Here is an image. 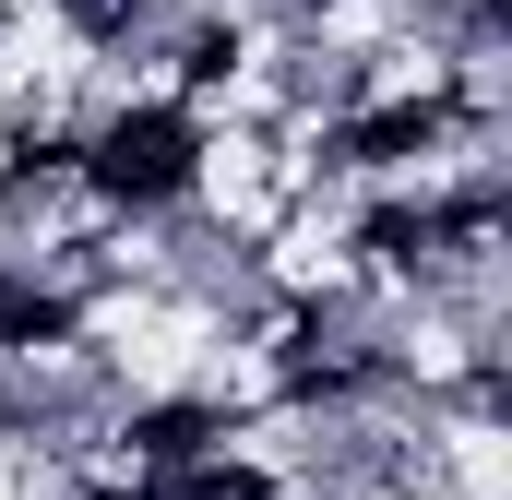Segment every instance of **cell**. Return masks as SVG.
<instances>
[{
  "label": "cell",
  "instance_id": "cell-1",
  "mask_svg": "<svg viewBox=\"0 0 512 500\" xmlns=\"http://www.w3.org/2000/svg\"><path fill=\"white\" fill-rule=\"evenodd\" d=\"M84 179L96 191H131V203H155V191H191L203 179V143L179 108H143V120H108V143L84 155Z\"/></svg>",
  "mask_w": 512,
  "mask_h": 500
}]
</instances>
